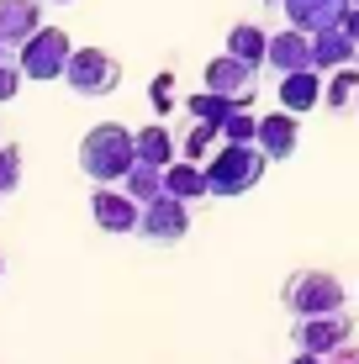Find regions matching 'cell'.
<instances>
[{"label": "cell", "mask_w": 359, "mask_h": 364, "mask_svg": "<svg viewBox=\"0 0 359 364\" xmlns=\"http://www.w3.org/2000/svg\"><path fill=\"white\" fill-rule=\"evenodd\" d=\"M154 106L169 111V74H159V80H154Z\"/></svg>", "instance_id": "484cf974"}, {"label": "cell", "mask_w": 359, "mask_h": 364, "mask_svg": "<svg viewBox=\"0 0 359 364\" xmlns=\"http://www.w3.org/2000/svg\"><path fill=\"white\" fill-rule=\"evenodd\" d=\"M254 85H259V64H249V58H238V53H222V58L206 64V90H217V95H232V100L249 106Z\"/></svg>", "instance_id": "ba28073f"}, {"label": "cell", "mask_w": 359, "mask_h": 364, "mask_svg": "<svg viewBox=\"0 0 359 364\" xmlns=\"http://www.w3.org/2000/svg\"><path fill=\"white\" fill-rule=\"evenodd\" d=\"M291 317H323V311H343V285L323 269H296L280 291Z\"/></svg>", "instance_id": "3957f363"}, {"label": "cell", "mask_w": 359, "mask_h": 364, "mask_svg": "<svg viewBox=\"0 0 359 364\" xmlns=\"http://www.w3.org/2000/svg\"><path fill=\"white\" fill-rule=\"evenodd\" d=\"M323 100H328L333 111H343L349 100H359V69H349V64H343V69H333V80H328Z\"/></svg>", "instance_id": "44dd1931"}, {"label": "cell", "mask_w": 359, "mask_h": 364, "mask_svg": "<svg viewBox=\"0 0 359 364\" xmlns=\"http://www.w3.org/2000/svg\"><path fill=\"white\" fill-rule=\"evenodd\" d=\"M291 364H328V359H323V354H306V348H301V354H296Z\"/></svg>", "instance_id": "83f0119b"}, {"label": "cell", "mask_w": 359, "mask_h": 364, "mask_svg": "<svg viewBox=\"0 0 359 364\" xmlns=\"http://www.w3.org/2000/svg\"><path fill=\"white\" fill-rule=\"evenodd\" d=\"M127 196L138 200V206L159 200V196H164V169H159V164H143V159H138V164L127 169Z\"/></svg>", "instance_id": "d6986e66"}, {"label": "cell", "mask_w": 359, "mask_h": 364, "mask_svg": "<svg viewBox=\"0 0 359 364\" xmlns=\"http://www.w3.org/2000/svg\"><path fill=\"white\" fill-rule=\"evenodd\" d=\"M328 364H359V348H354V343L333 348V354H328Z\"/></svg>", "instance_id": "4316f807"}, {"label": "cell", "mask_w": 359, "mask_h": 364, "mask_svg": "<svg viewBox=\"0 0 359 364\" xmlns=\"http://www.w3.org/2000/svg\"><path fill=\"white\" fill-rule=\"evenodd\" d=\"M21 80H27V74H21V64L0 58V100H16V95H21Z\"/></svg>", "instance_id": "d4e9b609"}, {"label": "cell", "mask_w": 359, "mask_h": 364, "mask_svg": "<svg viewBox=\"0 0 359 364\" xmlns=\"http://www.w3.org/2000/svg\"><path fill=\"white\" fill-rule=\"evenodd\" d=\"M90 217H95V228H101V232H138L143 206L127 191H106V185H101V191L90 196Z\"/></svg>", "instance_id": "9c48e42d"}, {"label": "cell", "mask_w": 359, "mask_h": 364, "mask_svg": "<svg viewBox=\"0 0 359 364\" xmlns=\"http://www.w3.org/2000/svg\"><path fill=\"white\" fill-rule=\"evenodd\" d=\"M323 69H296V74H280V106L286 111H312V106H323V80H317Z\"/></svg>", "instance_id": "9a60e30c"}, {"label": "cell", "mask_w": 359, "mask_h": 364, "mask_svg": "<svg viewBox=\"0 0 359 364\" xmlns=\"http://www.w3.org/2000/svg\"><path fill=\"white\" fill-rule=\"evenodd\" d=\"M37 27H43L37 0H0V43H6L11 53H21V48L32 43Z\"/></svg>", "instance_id": "8fae6325"}, {"label": "cell", "mask_w": 359, "mask_h": 364, "mask_svg": "<svg viewBox=\"0 0 359 364\" xmlns=\"http://www.w3.org/2000/svg\"><path fill=\"white\" fill-rule=\"evenodd\" d=\"M264 64L275 69V74L317 69V53H312V32H301V27H286V32H275V37H269V53H264Z\"/></svg>", "instance_id": "30bf717a"}, {"label": "cell", "mask_w": 359, "mask_h": 364, "mask_svg": "<svg viewBox=\"0 0 359 364\" xmlns=\"http://www.w3.org/2000/svg\"><path fill=\"white\" fill-rule=\"evenodd\" d=\"M64 80H69L74 95H111L122 85V64L111 53H101V48H74Z\"/></svg>", "instance_id": "5b68a950"}, {"label": "cell", "mask_w": 359, "mask_h": 364, "mask_svg": "<svg viewBox=\"0 0 359 364\" xmlns=\"http://www.w3.org/2000/svg\"><path fill=\"white\" fill-rule=\"evenodd\" d=\"M138 159H143V164L169 169V164H175V137H169L164 127H143L138 132Z\"/></svg>", "instance_id": "ffe728a7"}, {"label": "cell", "mask_w": 359, "mask_h": 364, "mask_svg": "<svg viewBox=\"0 0 359 364\" xmlns=\"http://www.w3.org/2000/svg\"><path fill=\"white\" fill-rule=\"evenodd\" d=\"M217 132H222V127H212V122H195V127L185 132V154H191V159H206V154H212V143H217Z\"/></svg>", "instance_id": "cb8c5ba5"}, {"label": "cell", "mask_w": 359, "mask_h": 364, "mask_svg": "<svg viewBox=\"0 0 359 364\" xmlns=\"http://www.w3.org/2000/svg\"><path fill=\"white\" fill-rule=\"evenodd\" d=\"M191 232V200H180V196H159V200H148L143 206V217H138V237H148V243H180V237Z\"/></svg>", "instance_id": "52a82bcc"}, {"label": "cell", "mask_w": 359, "mask_h": 364, "mask_svg": "<svg viewBox=\"0 0 359 364\" xmlns=\"http://www.w3.org/2000/svg\"><path fill=\"white\" fill-rule=\"evenodd\" d=\"M132 164H138V132H127L122 122H101V127L85 132V143H80V169H85V180H95V185L127 180Z\"/></svg>", "instance_id": "6da1fadb"}, {"label": "cell", "mask_w": 359, "mask_h": 364, "mask_svg": "<svg viewBox=\"0 0 359 364\" xmlns=\"http://www.w3.org/2000/svg\"><path fill=\"white\" fill-rule=\"evenodd\" d=\"M0 274H6V259H0Z\"/></svg>", "instance_id": "4dcf8cb0"}, {"label": "cell", "mask_w": 359, "mask_h": 364, "mask_svg": "<svg viewBox=\"0 0 359 364\" xmlns=\"http://www.w3.org/2000/svg\"><path fill=\"white\" fill-rule=\"evenodd\" d=\"M264 169H269V154L259 143H222L206 164V185H212V196H243L264 180Z\"/></svg>", "instance_id": "7a4b0ae2"}, {"label": "cell", "mask_w": 359, "mask_h": 364, "mask_svg": "<svg viewBox=\"0 0 359 364\" xmlns=\"http://www.w3.org/2000/svg\"><path fill=\"white\" fill-rule=\"evenodd\" d=\"M354 6H359V0H354Z\"/></svg>", "instance_id": "d6a6232c"}, {"label": "cell", "mask_w": 359, "mask_h": 364, "mask_svg": "<svg viewBox=\"0 0 359 364\" xmlns=\"http://www.w3.org/2000/svg\"><path fill=\"white\" fill-rule=\"evenodd\" d=\"M312 53H317V69H343V64H354V58H359V37L338 21V27L312 32Z\"/></svg>", "instance_id": "4fadbf2b"}, {"label": "cell", "mask_w": 359, "mask_h": 364, "mask_svg": "<svg viewBox=\"0 0 359 364\" xmlns=\"http://www.w3.org/2000/svg\"><path fill=\"white\" fill-rule=\"evenodd\" d=\"M6 53H11V48H6V43H0V58H6Z\"/></svg>", "instance_id": "f546056e"}, {"label": "cell", "mask_w": 359, "mask_h": 364, "mask_svg": "<svg viewBox=\"0 0 359 364\" xmlns=\"http://www.w3.org/2000/svg\"><path fill=\"white\" fill-rule=\"evenodd\" d=\"M254 143L269 154V164L291 159V154H296V111H286V106H280L275 117H264V122H259V137H254Z\"/></svg>", "instance_id": "5bb4252c"}, {"label": "cell", "mask_w": 359, "mask_h": 364, "mask_svg": "<svg viewBox=\"0 0 359 364\" xmlns=\"http://www.w3.org/2000/svg\"><path fill=\"white\" fill-rule=\"evenodd\" d=\"M222 137H227V143H254L259 137V122L249 117V106H238L227 122H222Z\"/></svg>", "instance_id": "7402d4cb"}, {"label": "cell", "mask_w": 359, "mask_h": 364, "mask_svg": "<svg viewBox=\"0 0 359 364\" xmlns=\"http://www.w3.org/2000/svg\"><path fill=\"white\" fill-rule=\"evenodd\" d=\"M164 191L180 196V200H201V196H212V185H206V169L191 159V164H169L164 169Z\"/></svg>", "instance_id": "2e32d148"}, {"label": "cell", "mask_w": 359, "mask_h": 364, "mask_svg": "<svg viewBox=\"0 0 359 364\" xmlns=\"http://www.w3.org/2000/svg\"><path fill=\"white\" fill-rule=\"evenodd\" d=\"M238 106H243V100H232V95H217V90H201V95H191V100H185L191 122H212V127H222V122H227Z\"/></svg>", "instance_id": "e0dca14e"}, {"label": "cell", "mask_w": 359, "mask_h": 364, "mask_svg": "<svg viewBox=\"0 0 359 364\" xmlns=\"http://www.w3.org/2000/svg\"><path fill=\"white\" fill-rule=\"evenodd\" d=\"M264 6H286V0H264Z\"/></svg>", "instance_id": "f1b7e54d"}, {"label": "cell", "mask_w": 359, "mask_h": 364, "mask_svg": "<svg viewBox=\"0 0 359 364\" xmlns=\"http://www.w3.org/2000/svg\"><path fill=\"white\" fill-rule=\"evenodd\" d=\"M227 53L249 58V64H264V53H269V32H259L254 21H238V27L227 32Z\"/></svg>", "instance_id": "ac0fdd59"}, {"label": "cell", "mask_w": 359, "mask_h": 364, "mask_svg": "<svg viewBox=\"0 0 359 364\" xmlns=\"http://www.w3.org/2000/svg\"><path fill=\"white\" fill-rule=\"evenodd\" d=\"M354 338V317L349 311H323V317H296L291 328V343L306 348V354H333V348H343Z\"/></svg>", "instance_id": "8992f818"}, {"label": "cell", "mask_w": 359, "mask_h": 364, "mask_svg": "<svg viewBox=\"0 0 359 364\" xmlns=\"http://www.w3.org/2000/svg\"><path fill=\"white\" fill-rule=\"evenodd\" d=\"M354 64H359V58H354Z\"/></svg>", "instance_id": "1f68e13d"}, {"label": "cell", "mask_w": 359, "mask_h": 364, "mask_svg": "<svg viewBox=\"0 0 359 364\" xmlns=\"http://www.w3.org/2000/svg\"><path fill=\"white\" fill-rule=\"evenodd\" d=\"M16 185H21V148L6 143L0 148V196H11Z\"/></svg>", "instance_id": "603a6c76"}, {"label": "cell", "mask_w": 359, "mask_h": 364, "mask_svg": "<svg viewBox=\"0 0 359 364\" xmlns=\"http://www.w3.org/2000/svg\"><path fill=\"white\" fill-rule=\"evenodd\" d=\"M349 6L354 0H286V16L301 32H323V27H338L349 16Z\"/></svg>", "instance_id": "7c38bea8"}, {"label": "cell", "mask_w": 359, "mask_h": 364, "mask_svg": "<svg viewBox=\"0 0 359 364\" xmlns=\"http://www.w3.org/2000/svg\"><path fill=\"white\" fill-rule=\"evenodd\" d=\"M69 37L58 32V27H37L32 32V43L21 48L16 53V64H21V74H27V80H64V69H69Z\"/></svg>", "instance_id": "277c9868"}]
</instances>
